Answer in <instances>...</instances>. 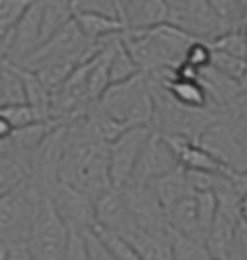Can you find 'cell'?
<instances>
[{
    "label": "cell",
    "mask_w": 247,
    "mask_h": 260,
    "mask_svg": "<svg viewBox=\"0 0 247 260\" xmlns=\"http://www.w3.org/2000/svg\"><path fill=\"white\" fill-rule=\"evenodd\" d=\"M63 260H92L84 231H78V229H70L68 231V241H66Z\"/></svg>",
    "instance_id": "obj_29"
},
{
    "label": "cell",
    "mask_w": 247,
    "mask_h": 260,
    "mask_svg": "<svg viewBox=\"0 0 247 260\" xmlns=\"http://www.w3.org/2000/svg\"><path fill=\"white\" fill-rule=\"evenodd\" d=\"M12 130H14V128H12L10 122H8V120L0 115V140H2V138H8V136L12 134Z\"/></svg>",
    "instance_id": "obj_34"
},
{
    "label": "cell",
    "mask_w": 247,
    "mask_h": 260,
    "mask_svg": "<svg viewBox=\"0 0 247 260\" xmlns=\"http://www.w3.org/2000/svg\"><path fill=\"white\" fill-rule=\"evenodd\" d=\"M239 210H241V214H245L247 212V190L243 192L241 200H239Z\"/></svg>",
    "instance_id": "obj_37"
},
{
    "label": "cell",
    "mask_w": 247,
    "mask_h": 260,
    "mask_svg": "<svg viewBox=\"0 0 247 260\" xmlns=\"http://www.w3.org/2000/svg\"><path fill=\"white\" fill-rule=\"evenodd\" d=\"M74 22L80 27L82 35L94 43H103L127 29L123 20L101 14H74Z\"/></svg>",
    "instance_id": "obj_15"
},
{
    "label": "cell",
    "mask_w": 247,
    "mask_h": 260,
    "mask_svg": "<svg viewBox=\"0 0 247 260\" xmlns=\"http://www.w3.org/2000/svg\"><path fill=\"white\" fill-rule=\"evenodd\" d=\"M170 4V20L173 25L181 27L183 31L197 39L212 41L222 31L224 23L210 8L208 0H168Z\"/></svg>",
    "instance_id": "obj_5"
},
{
    "label": "cell",
    "mask_w": 247,
    "mask_h": 260,
    "mask_svg": "<svg viewBox=\"0 0 247 260\" xmlns=\"http://www.w3.org/2000/svg\"><path fill=\"white\" fill-rule=\"evenodd\" d=\"M70 8L72 14H101L121 20L115 0H70Z\"/></svg>",
    "instance_id": "obj_26"
},
{
    "label": "cell",
    "mask_w": 247,
    "mask_h": 260,
    "mask_svg": "<svg viewBox=\"0 0 247 260\" xmlns=\"http://www.w3.org/2000/svg\"><path fill=\"white\" fill-rule=\"evenodd\" d=\"M30 177V161L22 157L0 155V194Z\"/></svg>",
    "instance_id": "obj_21"
},
{
    "label": "cell",
    "mask_w": 247,
    "mask_h": 260,
    "mask_svg": "<svg viewBox=\"0 0 247 260\" xmlns=\"http://www.w3.org/2000/svg\"><path fill=\"white\" fill-rule=\"evenodd\" d=\"M237 2H239V4H241V6H243V4H245L247 0H237Z\"/></svg>",
    "instance_id": "obj_39"
},
{
    "label": "cell",
    "mask_w": 247,
    "mask_h": 260,
    "mask_svg": "<svg viewBox=\"0 0 247 260\" xmlns=\"http://www.w3.org/2000/svg\"><path fill=\"white\" fill-rule=\"evenodd\" d=\"M150 132L152 128L146 126H129L115 140L109 142V179L115 188L129 183Z\"/></svg>",
    "instance_id": "obj_6"
},
{
    "label": "cell",
    "mask_w": 247,
    "mask_h": 260,
    "mask_svg": "<svg viewBox=\"0 0 247 260\" xmlns=\"http://www.w3.org/2000/svg\"><path fill=\"white\" fill-rule=\"evenodd\" d=\"M97 105L127 126H154V98L144 72L117 84H109Z\"/></svg>",
    "instance_id": "obj_3"
},
{
    "label": "cell",
    "mask_w": 247,
    "mask_h": 260,
    "mask_svg": "<svg viewBox=\"0 0 247 260\" xmlns=\"http://www.w3.org/2000/svg\"><path fill=\"white\" fill-rule=\"evenodd\" d=\"M30 4L32 0H0V25L14 27Z\"/></svg>",
    "instance_id": "obj_30"
},
{
    "label": "cell",
    "mask_w": 247,
    "mask_h": 260,
    "mask_svg": "<svg viewBox=\"0 0 247 260\" xmlns=\"http://www.w3.org/2000/svg\"><path fill=\"white\" fill-rule=\"evenodd\" d=\"M232 254H237L241 258H247V219L239 216L234 229V239H232Z\"/></svg>",
    "instance_id": "obj_31"
},
{
    "label": "cell",
    "mask_w": 247,
    "mask_h": 260,
    "mask_svg": "<svg viewBox=\"0 0 247 260\" xmlns=\"http://www.w3.org/2000/svg\"><path fill=\"white\" fill-rule=\"evenodd\" d=\"M245 62H247V54H245ZM241 86H243V89L247 91V74H245V80H243V84H241Z\"/></svg>",
    "instance_id": "obj_38"
},
{
    "label": "cell",
    "mask_w": 247,
    "mask_h": 260,
    "mask_svg": "<svg viewBox=\"0 0 247 260\" xmlns=\"http://www.w3.org/2000/svg\"><path fill=\"white\" fill-rule=\"evenodd\" d=\"M237 103H239V109H241V113H243V117L247 120V91H243L239 99H237Z\"/></svg>",
    "instance_id": "obj_35"
},
{
    "label": "cell",
    "mask_w": 247,
    "mask_h": 260,
    "mask_svg": "<svg viewBox=\"0 0 247 260\" xmlns=\"http://www.w3.org/2000/svg\"><path fill=\"white\" fill-rule=\"evenodd\" d=\"M125 237L132 243L140 260H173L170 233L158 235V233H148L140 228H132Z\"/></svg>",
    "instance_id": "obj_16"
},
{
    "label": "cell",
    "mask_w": 247,
    "mask_h": 260,
    "mask_svg": "<svg viewBox=\"0 0 247 260\" xmlns=\"http://www.w3.org/2000/svg\"><path fill=\"white\" fill-rule=\"evenodd\" d=\"M121 2H123V8H125V4H127V2H129V0H121Z\"/></svg>",
    "instance_id": "obj_40"
},
{
    "label": "cell",
    "mask_w": 247,
    "mask_h": 260,
    "mask_svg": "<svg viewBox=\"0 0 247 260\" xmlns=\"http://www.w3.org/2000/svg\"><path fill=\"white\" fill-rule=\"evenodd\" d=\"M4 260H33V256L28 249V243L23 241V243H14L4 247Z\"/></svg>",
    "instance_id": "obj_32"
},
{
    "label": "cell",
    "mask_w": 247,
    "mask_h": 260,
    "mask_svg": "<svg viewBox=\"0 0 247 260\" xmlns=\"http://www.w3.org/2000/svg\"><path fill=\"white\" fill-rule=\"evenodd\" d=\"M59 181L96 200L113 186L109 179V144L86 138L76 122L66 124V144L59 165Z\"/></svg>",
    "instance_id": "obj_1"
},
{
    "label": "cell",
    "mask_w": 247,
    "mask_h": 260,
    "mask_svg": "<svg viewBox=\"0 0 247 260\" xmlns=\"http://www.w3.org/2000/svg\"><path fill=\"white\" fill-rule=\"evenodd\" d=\"M43 200V190L32 177L0 194V243L4 247L28 241Z\"/></svg>",
    "instance_id": "obj_2"
},
{
    "label": "cell",
    "mask_w": 247,
    "mask_h": 260,
    "mask_svg": "<svg viewBox=\"0 0 247 260\" xmlns=\"http://www.w3.org/2000/svg\"><path fill=\"white\" fill-rule=\"evenodd\" d=\"M70 0H41V43L72 20Z\"/></svg>",
    "instance_id": "obj_20"
},
{
    "label": "cell",
    "mask_w": 247,
    "mask_h": 260,
    "mask_svg": "<svg viewBox=\"0 0 247 260\" xmlns=\"http://www.w3.org/2000/svg\"><path fill=\"white\" fill-rule=\"evenodd\" d=\"M88 231L97 239V243L115 260H140L139 252L132 247V243L115 229H109L101 223H94Z\"/></svg>",
    "instance_id": "obj_18"
},
{
    "label": "cell",
    "mask_w": 247,
    "mask_h": 260,
    "mask_svg": "<svg viewBox=\"0 0 247 260\" xmlns=\"http://www.w3.org/2000/svg\"><path fill=\"white\" fill-rule=\"evenodd\" d=\"M148 184L152 186V190H154L158 202H160L161 208H163V212L172 206V204H175L179 198L187 196L189 192H195L193 188H191V184H189L187 171L183 169L181 165H177L170 173L161 175V177L154 179V181Z\"/></svg>",
    "instance_id": "obj_14"
},
{
    "label": "cell",
    "mask_w": 247,
    "mask_h": 260,
    "mask_svg": "<svg viewBox=\"0 0 247 260\" xmlns=\"http://www.w3.org/2000/svg\"><path fill=\"white\" fill-rule=\"evenodd\" d=\"M208 45L216 49V51H224L228 54H234L239 58H245L247 54V29L241 27H232L226 29L218 37H214L212 41H208Z\"/></svg>",
    "instance_id": "obj_23"
},
{
    "label": "cell",
    "mask_w": 247,
    "mask_h": 260,
    "mask_svg": "<svg viewBox=\"0 0 247 260\" xmlns=\"http://www.w3.org/2000/svg\"><path fill=\"white\" fill-rule=\"evenodd\" d=\"M199 82L203 84L204 91L208 95V101L218 109H226L228 105H232L245 91L237 80L220 72L212 64L199 70Z\"/></svg>",
    "instance_id": "obj_12"
},
{
    "label": "cell",
    "mask_w": 247,
    "mask_h": 260,
    "mask_svg": "<svg viewBox=\"0 0 247 260\" xmlns=\"http://www.w3.org/2000/svg\"><path fill=\"white\" fill-rule=\"evenodd\" d=\"M212 49V47H210ZM210 64L218 68L220 72L228 74L230 78L237 80L239 84H243L247 74V62L245 58H239V56H234V54H228L224 51H216L212 49V56H210Z\"/></svg>",
    "instance_id": "obj_24"
},
{
    "label": "cell",
    "mask_w": 247,
    "mask_h": 260,
    "mask_svg": "<svg viewBox=\"0 0 247 260\" xmlns=\"http://www.w3.org/2000/svg\"><path fill=\"white\" fill-rule=\"evenodd\" d=\"M84 235H86V243H88V250H90V256L92 260H115L111 254H109L107 250L103 249L99 243H97V239L90 233V231H84Z\"/></svg>",
    "instance_id": "obj_33"
},
{
    "label": "cell",
    "mask_w": 247,
    "mask_h": 260,
    "mask_svg": "<svg viewBox=\"0 0 247 260\" xmlns=\"http://www.w3.org/2000/svg\"><path fill=\"white\" fill-rule=\"evenodd\" d=\"M148 78V76H146ZM161 86L168 89V93L172 95L179 105L187 109H204L212 105L208 101V95L204 91L203 84L199 82V78H170L166 82H160Z\"/></svg>",
    "instance_id": "obj_17"
},
{
    "label": "cell",
    "mask_w": 247,
    "mask_h": 260,
    "mask_svg": "<svg viewBox=\"0 0 247 260\" xmlns=\"http://www.w3.org/2000/svg\"><path fill=\"white\" fill-rule=\"evenodd\" d=\"M0 247H2V243H0Z\"/></svg>",
    "instance_id": "obj_42"
},
{
    "label": "cell",
    "mask_w": 247,
    "mask_h": 260,
    "mask_svg": "<svg viewBox=\"0 0 247 260\" xmlns=\"http://www.w3.org/2000/svg\"><path fill=\"white\" fill-rule=\"evenodd\" d=\"M241 216H243V217H245V219H247V212H245V214H241Z\"/></svg>",
    "instance_id": "obj_41"
},
{
    "label": "cell",
    "mask_w": 247,
    "mask_h": 260,
    "mask_svg": "<svg viewBox=\"0 0 247 260\" xmlns=\"http://www.w3.org/2000/svg\"><path fill=\"white\" fill-rule=\"evenodd\" d=\"M239 27L247 29V2L241 6V16H239Z\"/></svg>",
    "instance_id": "obj_36"
},
{
    "label": "cell",
    "mask_w": 247,
    "mask_h": 260,
    "mask_svg": "<svg viewBox=\"0 0 247 260\" xmlns=\"http://www.w3.org/2000/svg\"><path fill=\"white\" fill-rule=\"evenodd\" d=\"M179 163L173 155L172 148L163 140L158 130H152L148 140L144 144L139 155V161L134 165V171L130 175L129 183L132 184H148L161 175L170 173Z\"/></svg>",
    "instance_id": "obj_9"
},
{
    "label": "cell",
    "mask_w": 247,
    "mask_h": 260,
    "mask_svg": "<svg viewBox=\"0 0 247 260\" xmlns=\"http://www.w3.org/2000/svg\"><path fill=\"white\" fill-rule=\"evenodd\" d=\"M166 223L175 233H181L185 237L197 239V241L204 243L206 233H204L203 223H201L197 192H189L168 208L166 210Z\"/></svg>",
    "instance_id": "obj_11"
},
{
    "label": "cell",
    "mask_w": 247,
    "mask_h": 260,
    "mask_svg": "<svg viewBox=\"0 0 247 260\" xmlns=\"http://www.w3.org/2000/svg\"><path fill=\"white\" fill-rule=\"evenodd\" d=\"M210 8L224 23L226 29L239 27V16H241V4L237 0H208Z\"/></svg>",
    "instance_id": "obj_27"
},
{
    "label": "cell",
    "mask_w": 247,
    "mask_h": 260,
    "mask_svg": "<svg viewBox=\"0 0 247 260\" xmlns=\"http://www.w3.org/2000/svg\"><path fill=\"white\" fill-rule=\"evenodd\" d=\"M47 198L51 200L57 214L63 217V221L66 223L68 229L88 231L96 223L94 198L88 196L86 192L74 188V186L59 181Z\"/></svg>",
    "instance_id": "obj_8"
},
{
    "label": "cell",
    "mask_w": 247,
    "mask_h": 260,
    "mask_svg": "<svg viewBox=\"0 0 247 260\" xmlns=\"http://www.w3.org/2000/svg\"><path fill=\"white\" fill-rule=\"evenodd\" d=\"M0 115L8 120L12 124V128H20V126H28L32 122H37V120H49V119H41L37 115V111L28 105V103H20V105H4L0 107Z\"/></svg>",
    "instance_id": "obj_25"
},
{
    "label": "cell",
    "mask_w": 247,
    "mask_h": 260,
    "mask_svg": "<svg viewBox=\"0 0 247 260\" xmlns=\"http://www.w3.org/2000/svg\"><path fill=\"white\" fill-rule=\"evenodd\" d=\"M41 45V0H32L20 20L14 23L12 43L6 60L22 64L23 60Z\"/></svg>",
    "instance_id": "obj_10"
},
{
    "label": "cell",
    "mask_w": 247,
    "mask_h": 260,
    "mask_svg": "<svg viewBox=\"0 0 247 260\" xmlns=\"http://www.w3.org/2000/svg\"><path fill=\"white\" fill-rule=\"evenodd\" d=\"M139 72V66L130 56L129 49L121 41V35L113 37L109 43V84L125 82Z\"/></svg>",
    "instance_id": "obj_19"
},
{
    "label": "cell",
    "mask_w": 247,
    "mask_h": 260,
    "mask_svg": "<svg viewBox=\"0 0 247 260\" xmlns=\"http://www.w3.org/2000/svg\"><path fill=\"white\" fill-rule=\"evenodd\" d=\"M68 231L63 217L57 214L51 200L45 196L41 212L28 237V249L33 260H63L68 241Z\"/></svg>",
    "instance_id": "obj_4"
},
{
    "label": "cell",
    "mask_w": 247,
    "mask_h": 260,
    "mask_svg": "<svg viewBox=\"0 0 247 260\" xmlns=\"http://www.w3.org/2000/svg\"><path fill=\"white\" fill-rule=\"evenodd\" d=\"M170 20L168 0H129L125 4L127 29H148Z\"/></svg>",
    "instance_id": "obj_13"
},
{
    "label": "cell",
    "mask_w": 247,
    "mask_h": 260,
    "mask_svg": "<svg viewBox=\"0 0 247 260\" xmlns=\"http://www.w3.org/2000/svg\"><path fill=\"white\" fill-rule=\"evenodd\" d=\"M210 56H212V49H210L208 41H204V39H195L193 43H189V47L185 49L181 62L193 66L197 70H201V68L210 64Z\"/></svg>",
    "instance_id": "obj_28"
},
{
    "label": "cell",
    "mask_w": 247,
    "mask_h": 260,
    "mask_svg": "<svg viewBox=\"0 0 247 260\" xmlns=\"http://www.w3.org/2000/svg\"><path fill=\"white\" fill-rule=\"evenodd\" d=\"M119 190L123 194L125 206L136 228L144 229L148 233H158V235L170 233V228L166 223V212L158 202L150 184L127 183Z\"/></svg>",
    "instance_id": "obj_7"
},
{
    "label": "cell",
    "mask_w": 247,
    "mask_h": 260,
    "mask_svg": "<svg viewBox=\"0 0 247 260\" xmlns=\"http://www.w3.org/2000/svg\"><path fill=\"white\" fill-rule=\"evenodd\" d=\"M170 243H172L173 260H210V254L203 241L185 237L170 229Z\"/></svg>",
    "instance_id": "obj_22"
}]
</instances>
